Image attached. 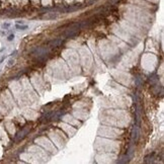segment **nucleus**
I'll list each match as a JSON object with an SVG mask.
<instances>
[{"label":"nucleus","mask_w":164,"mask_h":164,"mask_svg":"<svg viewBox=\"0 0 164 164\" xmlns=\"http://www.w3.org/2000/svg\"><path fill=\"white\" fill-rule=\"evenodd\" d=\"M13 63H14V60H13V59H10V60L8 61V66H11Z\"/></svg>","instance_id":"f03ea898"},{"label":"nucleus","mask_w":164,"mask_h":164,"mask_svg":"<svg viewBox=\"0 0 164 164\" xmlns=\"http://www.w3.org/2000/svg\"><path fill=\"white\" fill-rule=\"evenodd\" d=\"M13 39H14V36H13V35H10L9 37H8L7 40H8V41H12Z\"/></svg>","instance_id":"7ed1b4c3"},{"label":"nucleus","mask_w":164,"mask_h":164,"mask_svg":"<svg viewBox=\"0 0 164 164\" xmlns=\"http://www.w3.org/2000/svg\"><path fill=\"white\" fill-rule=\"evenodd\" d=\"M16 29H27V25H18V24H16Z\"/></svg>","instance_id":"f257e3e1"}]
</instances>
